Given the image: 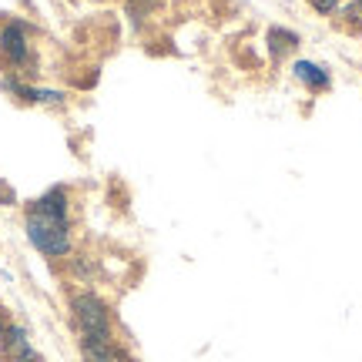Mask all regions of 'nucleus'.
Instances as JSON below:
<instances>
[{
  "mask_svg": "<svg viewBox=\"0 0 362 362\" xmlns=\"http://www.w3.org/2000/svg\"><path fill=\"white\" fill-rule=\"evenodd\" d=\"M71 322L78 342H117L111 309L98 292H74L71 296Z\"/></svg>",
  "mask_w": 362,
  "mask_h": 362,
  "instance_id": "nucleus-1",
  "label": "nucleus"
},
{
  "mask_svg": "<svg viewBox=\"0 0 362 362\" xmlns=\"http://www.w3.org/2000/svg\"><path fill=\"white\" fill-rule=\"evenodd\" d=\"M24 232H27V242L37 248L44 259H67L71 248H74V235H71V221L67 218H51L44 211L27 208Z\"/></svg>",
  "mask_w": 362,
  "mask_h": 362,
  "instance_id": "nucleus-2",
  "label": "nucleus"
},
{
  "mask_svg": "<svg viewBox=\"0 0 362 362\" xmlns=\"http://www.w3.org/2000/svg\"><path fill=\"white\" fill-rule=\"evenodd\" d=\"M0 64L11 67V78H30L37 74V57H34V44L27 34V24L11 21V24L0 27Z\"/></svg>",
  "mask_w": 362,
  "mask_h": 362,
  "instance_id": "nucleus-3",
  "label": "nucleus"
},
{
  "mask_svg": "<svg viewBox=\"0 0 362 362\" xmlns=\"http://www.w3.org/2000/svg\"><path fill=\"white\" fill-rule=\"evenodd\" d=\"M0 342H4V352H7L11 362H44V356L30 346V339H27V332L21 325H7V332H4Z\"/></svg>",
  "mask_w": 362,
  "mask_h": 362,
  "instance_id": "nucleus-4",
  "label": "nucleus"
},
{
  "mask_svg": "<svg viewBox=\"0 0 362 362\" xmlns=\"http://www.w3.org/2000/svg\"><path fill=\"white\" fill-rule=\"evenodd\" d=\"M292 78L312 94H322V90L332 88V74L322 64H315V61H296L292 64Z\"/></svg>",
  "mask_w": 362,
  "mask_h": 362,
  "instance_id": "nucleus-5",
  "label": "nucleus"
},
{
  "mask_svg": "<svg viewBox=\"0 0 362 362\" xmlns=\"http://www.w3.org/2000/svg\"><path fill=\"white\" fill-rule=\"evenodd\" d=\"M27 208L44 211V215H51V218H67L71 221V194H67V188H51V192H44L37 202H30Z\"/></svg>",
  "mask_w": 362,
  "mask_h": 362,
  "instance_id": "nucleus-6",
  "label": "nucleus"
},
{
  "mask_svg": "<svg viewBox=\"0 0 362 362\" xmlns=\"http://www.w3.org/2000/svg\"><path fill=\"white\" fill-rule=\"evenodd\" d=\"M81 362H128L117 342H81Z\"/></svg>",
  "mask_w": 362,
  "mask_h": 362,
  "instance_id": "nucleus-7",
  "label": "nucleus"
},
{
  "mask_svg": "<svg viewBox=\"0 0 362 362\" xmlns=\"http://www.w3.org/2000/svg\"><path fill=\"white\" fill-rule=\"evenodd\" d=\"M298 47V34L296 30H285V27H272L269 30V51L272 57L279 61V57H285L288 51H296Z\"/></svg>",
  "mask_w": 362,
  "mask_h": 362,
  "instance_id": "nucleus-8",
  "label": "nucleus"
},
{
  "mask_svg": "<svg viewBox=\"0 0 362 362\" xmlns=\"http://www.w3.org/2000/svg\"><path fill=\"white\" fill-rule=\"evenodd\" d=\"M312 4V11H319V13H332V11H339L346 0H309Z\"/></svg>",
  "mask_w": 362,
  "mask_h": 362,
  "instance_id": "nucleus-9",
  "label": "nucleus"
},
{
  "mask_svg": "<svg viewBox=\"0 0 362 362\" xmlns=\"http://www.w3.org/2000/svg\"><path fill=\"white\" fill-rule=\"evenodd\" d=\"M134 4H144V7H151V4H158V0H134Z\"/></svg>",
  "mask_w": 362,
  "mask_h": 362,
  "instance_id": "nucleus-10",
  "label": "nucleus"
},
{
  "mask_svg": "<svg viewBox=\"0 0 362 362\" xmlns=\"http://www.w3.org/2000/svg\"><path fill=\"white\" fill-rule=\"evenodd\" d=\"M4 332H7V325H4V319H0V339H4Z\"/></svg>",
  "mask_w": 362,
  "mask_h": 362,
  "instance_id": "nucleus-11",
  "label": "nucleus"
},
{
  "mask_svg": "<svg viewBox=\"0 0 362 362\" xmlns=\"http://www.w3.org/2000/svg\"><path fill=\"white\" fill-rule=\"evenodd\" d=\"M356 7H359V11H362V0H359V4H356Z\"/></svg>",
  "mask_w": 362,
  "mask_h": 362,
  "instance_id": "nucleus-12",
  "label": "nucleus"
}]
</instances>
